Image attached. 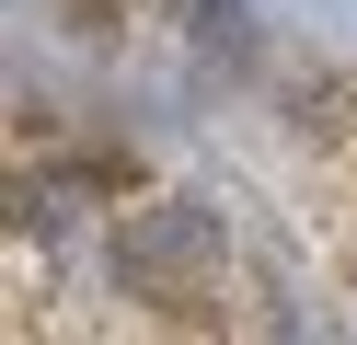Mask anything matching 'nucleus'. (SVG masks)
<instances>
[{"label":"nucleus","mask_w":357,"mask_h":345,"mask_svg":"<svg viewBox=\"0 0 357 345\" xmlns=\"http://www.w3.org/2000/svg\"><path fill=\"white\" fill-rule=\"evenodd\" d=\"M219 265H231V230H219L208 196H150L139 219L116 230V276H127V299H150V311H173V322L219 299Z\"/></svg>","instance_id":"obj_1"},{"label":"nucleus","mask_w":357,"mask_h":345,"mask_svg":"<svg viewBox=\"0 0 357 345\" xmlns=\"http://www.w3.org/2000/svg\"><path fill=\"white\" fill-rule=\"evenodd\" d=\"M185 12H196V46H219V58L242 46V12H231V0H185Z\"/></svg>","instance_id":"obj_2"}]
</instances>
